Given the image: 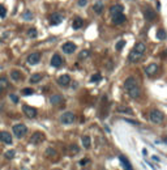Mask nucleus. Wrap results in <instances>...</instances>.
I'll return each mask as SVG.
<instances>
[{
	"label": "nucleus",
	"instance_id": "nucleus-22",
	"mask_svg": "<svg viewBox=\"0 0 167 170\" xmlns=\"http://www.w3.org/2000/svg\"><path fill=\"white\" fill-rule=\"evenodd\" d=\"M144 14H145V17H146L147 20H154V18H156V12H153V11H151V9H150V8L145 9Z\"/></svg>",
	"mask_w": 167,
	"mask_h": 170
},
{
	"label": "nucleus",
	"instance_id": "nucleus-29",
	"mask_svg": "<svg viewBox=\"0 0 167 170\" xmlns=\"http://www.w3.org/2000/svg\"><path fill=\"white\" fill-rule=\"evenodd\" d=\"M14 154H16V150H13V149H11V150H7L5 152V158H8V160H12L14 157Z\"/></svg>",
	"mask_w": 167,
	"mask_h": 170
},
{
	"label": "nucleus",
	"instance_id": "nucleus-8",
	"mask_svg": "<svg viewBox=\"0 0 167 170\" xmlns=\"http://www.w3.org/2000/svg\"><path fill=\"white\" fill-rule=\"evenodd\" d=\"M62 50L64 51L65 54H73L74 50H76V45L72 42H67L62 46Z\"/></svg>",
	"mask_w": 167,
	"mask_h": 170
},
{
	"label": "nucleus",
	"instance_id": "nucleus-38",
	"mask_svg": "<svg viewBox=\"0 0 167 170\" xmlns=\"http://www.w3.org/2000/svg\"><path fill=\"white\" fill-rule=\"evenodd\" d=\"M9 98H11L12 101L14 102V103H17V102H18V97L14 96V94H9Z\"/></svg>",
	"mask_w": 167,
	"mask_h": 170
},
{
	"label": "nucleus",
	"instance_id": "nucleus-39",
	"mask_svg": "<svg viewBox=\"0 0 167 170\" xmlns=\"http://www.w3.org/2000/svg\"><path fill=\"white\" fill-rule=\"evenodd\" d=\"M86 4H88V0H80V1H78V5L80 7H85Z\"/></svg>",
	"mask_w": 167,
	"mask_h": 170
},
{
	"label": "nucleus",
	"instance_id": "nucleus-34",
	"mask_svg": "<svg viewBox=\"0 0 167 170\" xmlns=\"http://www.w3.org/2000/svg\"><path fill=\"white\" fill-rule=\"evenodd\" d=\"M22 18H25V20H31V18H33V14H31V12L26 11L25 13L22 14Z\"/></svg>",
	"mask_w": 167,
	"mask_h": 170
},
{
	"label": "nucleus",
	"instance_id": "nucleus-10",
	"mask_svg": "<svg viewBox=\"0 0 167 170\" xmlns=\"http://www.w3.org/2000/svg\"><path fill=\"white\" fill-rule=\"evenodd\" d=\"M93 11L95 12L97 14H102V12L105 11V4H103L102 0H97L93 5Z\"/></svg>",
	"mask_w": 167,
	"mask_h": 170
},
{
	"label": "nucleus",
	"instance_id": "nucleus-5",
	"mask_svg": "<svg viewBox=\"0 0 167 170\" xmlns=\"http://www.w3.org/2000/svg\"><path fill=\"white\" fill-rule=\"evenodd\" d=\"M22 111H24V114H25L28 118H30V119L35 118V116H37V114H38L37 109L31 107V106H28V105H24L22 106Z\"/></svg>",
	"mask_w": 167,
	"mask_h": 170
},
{
	"label": "nucleus",
	"instance_id": "nucleus-41",
	"mask_svg": "<svg viewBox=\"0 0 167 170\" xmlns=\"http://www.w3.org/2000/svg\"><path fill=\"white\" fill-rule=\"evenodd\" d=\"M125 122H128V123H130V124H133V126H137L139 123L136 122V120H130V119H124Z\"/></svg>",
	"mask_w": 167,
	"mask_h": 170
},
{
	"label": "nucleus",
	"instance_id": "nucleus-32",
	"mask_svg": "<svg viewBox=\"0 0 167 170\" xmlns=\"http://www.w3.org/2000/svg\"><path fill=\"white\" fill-rule=\"evenodd\" d=\"M21 93H22L24 96H31V94L34 93V90H33L31 88H25V89H22V90H21Z\"/></svg>",
	"mask_w": 167,
	"mask_h": 170
},
{
	"label": "nucleus",
	"instance_id": "nucleus-2",
	"mask_svg": "<svg viewBox=\"0 0 167 170\" xmlns=\"http://www.w3.org/2000/svg\"><path fill=\"white\" fill-rule=\"evenodd\" d=\"M12 131H13V135L17 139H22L24 136L26 135V132H28V127L25 124H16V126H13Z\"/></svg>",
	"mask_w": 167,
	"mask_h": 170
},
{
	"label": "nucleus",
	"instance_id": "nucleus-26",
	"mask_svg": "<svg viewBox=\"0 0 167 170\" xmlns=\"http://www.w3.org/2000/svg\"><path fill=\"white\" fill-rule=\"evenodd\" d=\"M37 35H38V31H37V29L35 28H30L28 30V37H30V38H37Z\"/></svg>",
	"mask_w": 167,
	"mask_h": 170
},
{
	"label": "nucleus",
	"instance_id": "nucleus-28",
	"mask_svg": "<svg viewBox=\"0 0 167 170\" xmlns=\"http://www.w3.org/2000/svg\"><path fill=\"white\" fill-rule=\"evenodd\" d=\"M11 77L14 80V81H18V80H21V73L18 71H12L11 72Z\"/></svg>",
	"mask_w": 167,
	"mask_h": 170
},
{
	"label": "nucleus",
	"instance_id": "nucleus-43",
	"mask_svg": "<svg viewBox=\"0 0 167 170\" xmlns=\"http://www.w3.org/2000/svg\"><path fill=\"white\" fill-rule=\"evenodd\" d=\"M163 141H166V143H167V137H164V139H163Z\"/></svg>",
	"mask_w": 167,
	"mask_h": 170
},
{
	"label": "nucleus",
	"instance_id": "nucleus-37",
	"mask_svg": "<svg viewBox=\"0 0 167 170\" xmlns=\"http://www.w3.org/2000/svg\"><path fill=\"white\" fill-rule=\"evenodd\" d=\"M69 149H71V152H72V153H78V150H80V149H78V147H76L74 144H73V145H71V147H69Z\"/></svg>",
	"mask_w": 167,
	"mask_h": 170
},
{
	"label": "nucleus",
	"instance_id": "nucleus-23",
	"mask_svg": "<svg viewBox=\"0 0 167 170\" xmlns=\"http://www.w3.org/2000/svg\"><path fill=\"white\" fill-rule=\"evenodd\" d=\"M42 75L41 73H34V75H31V77H30V82L31 84H37V82H39L41 80H42Z\"/></svg>",
	"mask_w": 167,
	"mask_h": 170
},
{
	"label": "nucleus",
	"instance_id": "nucleus-40",
	"mask_svg": "<svg viewBox=\"0 0 167 170\" xmlns=\"http://www.w3.org/2000/svg\"><path fill=\"white\" fill-rule=\"evenodd\" d=\"M46 154H52V156H55V154H56V152H55L54 149H47V150H46Z\"/></svg>",
	"mask_w": 167,
	"mask_h": 170
},
{
	"label": "nucleus",
	"instance_id": "nucleus-30",
	"mask_svg": "<svg viewBox=\"0 0 167 170\" xmlns=\"http://www.w3.org/2000/svg\"><path fill=\"white\" fill-rule=\"evenodd\" d=\"M118 111L119 113H128V114H132V110L129 107H125V106H119L118 107Z\"/></svg>",
	"mask_w": 167,
	"mask_h": 170
},
{
	"label": "nucleus",
	"instance_id": "nucleus-19",
	"mask_svg": "<svg viewBox=\"0 0 167 170\" xmlns=\"http://www.w3.org/2000/svg\"><path fill=\"white\" fill-rule=\"evenodd\" d=\"M119 160H120V162L123 164V167H124V170H133V169H132V165H130V162L128 161V160L125 158L124 156H119Z\"/></svg>",
	"mask_w": 167,
	"mask_h": 170
},
{
	"label": "nucleus",
	"instance_id": "nucleus-3",
	"mask_svg": "<svg viewBox=\"0 0 167 170\" xmlns=\"http://www.w3.org/2000/svg\"><path fill=\"white\" fill-rule=\"evenodd\" d=\"M163 119H164V116H163V114L161 113L159 110H151L150 111V120L153 123H162L163 122Z\"/></svg>",
	"mask_w": 167,
	"mask_h": 170
},
{
	"label": "nucleus",
	"instance_id": "nucleus-25",
	"mask_svg": "<svg viewBox=\"0 0 167 170\" xmlns=\"http://www.w3.org/2000/svg\"><path fill=\"white\" fill-rule=\"evenodd\" d=\"M9 86V84H8V80L5 79V77H0V88L3 89H7Z\"/></svg>",
	"mask_w": 167,
	"mask_h": 170
},
{
	"label": "nucleus",
	"instance_id": "nucleus-13",
	"mask_svg": "<svg viewBox=\"0 0 167 170\" xmlns=\"http://www.w3.org/2000/svg\"><path fill=\"white\" fill-rule=\"evenodd\" d=\"M145 72H146L147 76H154V75L158 72V65L151 63V64H149L146 68H145Z\"/></svg>",
	"mask_w": 167,
	"mask_h": 170
},
{
	"label": "nucleus",
	"instance_id": "nucleus-4",
	"mask_svg": "<svg viewBox=\"0 0 167 170\" xmlns=\"http://www.w3.org/2000/svg\"><path fill=\"white\" fill-rule=\"evenodd\" d=\"M74 119H76L74 114L71 113V111H67V113H64L60 116V122H62L63 124H72V123L74 122Z\"/></svg>",
	"mask_w": 167,
	"mask_h": 170
},
{
	"label": "nucleus",
	"instance_id": "nucleus-12",
	"mask_svg": "<svg viewBox=\"0 0 167 170\" xmlns=\"http://www.w3.org/2000/svg\"><path fill=\"white\" fill-rule=\"evenodd\" d=\"M62 64H63V59H62V56H60L59 54L52 55V58H51V65H52V67L59 68V67H62Z\"/></svg>",
	"mask_w": 167,
	"mask_h": 170
},
{
	"label": "nucleus",
	"instance_id": "nucleus-21",
	"mask_svg": "<svg viewBox=\"0 0 167 170\" xmlns=\"http://www.w3.org/2000/svg\"><path fill=\"white\" fill-rule=\"evenodd\" d=\"M82 25H84V20H82L81 17H76L73 20V22H72L73 29H80V28H82Z\"/></svg>",
	"mask_w": 167,
	"mask_h": 170
},
{
	"label": "nucleus",
	"instance_id": "nucleus-33",
	"mask_svg": "<svg viewBox=\"0 0 167 170\" xmlns=\"http://www.w3.org/2000/svg\"><path fill=\"white\" fill-rule=\"evenodd\" d=\"M124 46H125V41H123V39H122V41H119V42L116 43V50L120 51L123 47H124Z\"/></svg>",
	"mask_w": 167,
	"mask_h": 170
},
{
	"label": "nucleus",
	"instance_id": "nucleus-18",
	"mask_svg": "<svg viewBox=\"0 0 167 170\" xmlns=\"http://www.w3.org/2000/svg\"><path fill=\"white\" fill-rule=\"evenodd\" d=\"M0 140L5 144H12V136L8 132H0Z\"/></svg>",
	"mask_w": 167,
	"mask_h": 170
},
{
	"label": "nucleus",
	"instance_id": "nucleus-35",
	"mask_svg": "<svg viewBox=\"0 0 167 170\" xmlns=\"http://www.w3.org/2000/svg\"><path fill=\"white\" fill-rule=\"evenodd\" d=\"M7 16V8L4 5H0V17H5Z\"/></svg>",
	"mask_w": 167,
	"mask_h": 170
},
{
	"label": "nucleus",
	"instance_id": "nucleus-7",
	"mask_svg": "<svg viewBox=\"0 0 167 170\" xmlns=\"http://www.w3.org/2000/svg\"><path fill=\"white\" fill-rule=\"evenodd\" d=\"M39 60H41V54H39V52H33V54H30L28 56V63L30 65L38 64V63H39Z\"/></svg>",
	"mask_w": 167,
	"mask_h": 170
},
{
	"label": "nucleus",
	"instance_id": "nucleus-1",
	"mask_svg": "<svg viewBox=\"0 0 167 170\" xmlns=\"http://www.w3.org/2000/svg\"><path fill=\"white\" fill-rule=\"evenodd\" d=\"M145 51H146V46H145V43H142V42L136 43V46L133 47V50L129 52V56H128L129 62L130 63L139 62V60L142 58V55L145 54Z\"/></svg>",
	"mask_w": 167,
	"mask_h": 170
},
{
	"label": "nucleus",
	"instance_id": "nucleus-9",
	"mask_svg": "<svg viewBox=\"0 0 167 170\" xmlns=\"http://www.w3.org/2000/svg\"><path fill=\"white\" fill-rule=\"evenodd\" d=\"M125 21H127V18H125V16L123 13H119V14L112 16V24H114V25H123Z\"/></svg>",
	"mask_w": 167,
	"mask_h": 170
},
{
	"label": "nucleus",
	"instance_id": "nucleus-14",
	"mask_svg": "<svg viewBox=\"0 0 167 170\" xmlns=\"http://www.w3.org/2000/svg\"><path fill=\"white\" fill-rule=\"evenodd\" d=\"M69 82H71V77H69V75H62V76L57 79V84H59L60 86H68Z\"/></svg>",
	"mask_w": 167,
	"mask_h": 170
},
{
	"label": "nucleus",
	"instance_id": "nucleus-42",
	"mask_svg": "<svg viewBox=\"0 0 167 170\" xmlns=\"http://www.w3.org/2000/svg\"><path fill=\"white\" fill-rule=\"evenodd\" d=\"M85 164H88V160H81L80 161V165H85Z\"/></svg>",
	"mask_w": 167,
	"mask_h": 170
},
{
	"label": "nucleus",
	"instance_id": "nucleus-11",
	"mask_svg": "<svg viewBox=\"0 0 167 170\" xmlns=\"http://www.w3.org/2000/svg\"><path fill=\"white\" fill-rule=\"evenodd\" d=\"M136 85H137V80L135 79L133 76H129L127 80H125V82H124V89H125V90H129L130 88L136 86Z\"/></svg>",
	"mask_w": 167,
	"mask_h": 170
},
{
	"label": "nucleus",
	"instance_id": "nucleus-27",
	"mask_svg": "<svg viewBox=\"0 0 167 170\" xmlns=\"http://www.w3.org/2000/svg\"><path fill=\"white\" fill-rule=\"evenodd\" d=\"M166 37H167V34H166V31H164L163 29H159V30L157 31V38H158V39L163 41Z\"/></svg>",
	"mask_w": 167,
	"mask_h": 170
},
{
	"label": "nucleus",
	"instance_id": "nucleus-17",
	"mask_svg": "<svg viewBox=\"0 0 167 170\" xmlns=\"http://www.w3.org/2000/svg\"><path fill=\"white\" fill-rule=\"evenodd\" d=\"M50 21H51V25H59L63 21V16L59 13H54L51 16V18H50Z\"/></svg>",
	"mask_w": 167,
	"mask_h": 170
},
{
	"label": "nucleus",
	"instance_id": "nucleus-36",
	"mask_svg": "<svg viewBox=\"0 0 167 170\" xmlns=\"http://www.w3.org/2000/svg\"><path fill=\"white\" fill-rule=\"evenodd\" d=\"M101 79H102V77H101V75L97 73V75H94V76H91L90 81H91V82H97V81H99Z\"/></svg>",
	"mask_w": 167,
	"mask_h": 170
},
{
	"label": "nucleus",
	"instance_id": "nucleus-6",
	"mask_svg": "<svg viewBox=\"0 0 167 170\" xmlns=\"http://www.w3.org/2000/svg\"><path fill=\"white\" fill-rule=\"evenodd\" d=\"M43 140H45V135H43L42 132H34L33 136L30 137V143L31 144H34V145L41 144Z\"/></svg>",
	"mask_w": 167,
	"mask_h": 170
},
{
	"label": "nucleus",
	"instance_id": "nucleus-20",
	"mask_svg": "<svg viewBox=\"0 0 167 170\" xmlns=\"http://www.w3.org/2000/svg\"><path fill=\"white\" fill-rule=\"evenodd\" d=\"M50 102H51L52 105H59V103L63 102V97L60 96V94H54V96L50 98Z\"/></svg>",
	"mask_w": 167,
	"mask_h": 170
},
{
	"label": "nucleus",
	"instance_id": "nucleus-44",
	"mask_svg": "<svg viewBox=\"0 0 167 170\" xmlns=\"http://www.w3.org/2000/svg\"><path fill=\"white\" fill-rule=\"evenodd\" d=\"M1 92H3V89H1V88H0V94H1Z\"/></svg>",
	"mask_w": 167,
	"mask_h": 170
},
{
	"label": "nucleus",
	"instance_id": "nucleus-31",
	"mask_svg": "<svg viewBox=\"0 0 167 170\" xmlns=\"http://www.w3.org/2000/svg\"><path fill=\"white\" fill-rule=\"evenodd\" d=\"M90 55V52H89L88 50H84V51H81L80 52V55H78V59H86V58Z\"/></svg>",
	"mask_w": 167,
	"mask_h": 170
},
{
	"label": "nucleus",
	"instance_id": "nucleus-15",
	"mask_svg": "<svg viewBox=\"0 0 167 170\" xmlns=\"http://www.w3.org/2000/svg\"><path fill=\"white\" fill-rule=\"evenodd\" d=\"M124 11V7L120 5V4H115L110 8V14L111 16H115V14H119V13H123Z\"/></svg>",
	"mask_w": 167,
	"mask_h": 170
},
{
	"label": "nucleus",
	"instance_id": "nucleus-24",
	"mask_svg": "<svg viewBox=\"0 0 167 170\" xmlns=\"http://www.w3.org/2000/svg\"><path fill=\"white\" fill-rule=\"evenodd\" d=\"M82 145L86 148V149H89L90 148V136L85 135V136H82Z\"/></svg>",
	"mask_w": 167,
	"mask_h": 170
},
{
	"label": "nucleus",
	"instance_id": "nucleus-16",
	"mask_svg": "<svg viewBox=\"0 0 167 170\" xmlns=\"http://www.w3.org/2000/svg\"><path fill=\"white\" fill-rule=\"evenodd\" d=\"M128 94H129L130 98H139L140 97V93H141V90H140L139 85H136V86H133V88H130L129 90H127Z\"/></svg>",
	"mask_w": 167,
	"mask_h": 170
}]
</instances>
